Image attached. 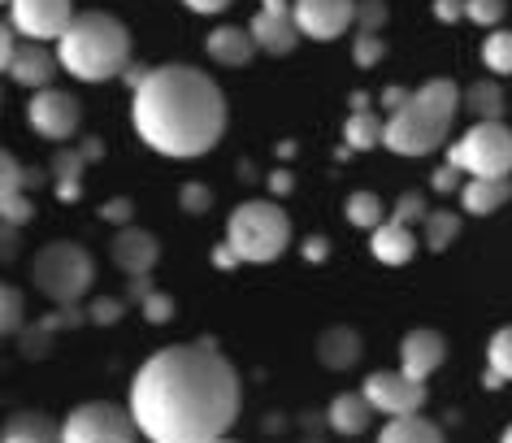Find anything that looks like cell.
Returning a JSON list of instances; mask_svg holds the SVG:
<instances>
[{
    "instance_id": "cell-23",
    "label": "cell",
    "mask_w": 512,
    "mask_h": 443,
    "mask_svg": "<svg viewBox=\"0 0 512 443\" xmlns=\"http://www.w3.org/2000/svg\"><path fill=\"white\" fill-rule=\"evenodd\" d=\"M378 443H447L443 430L426 422V417H395V422H387L378 430Z\"/></svg>"
},
{
    "instance_id": "cell-34",
    "label": "cell",
    "mask_w": 512,
    "mask_h": 443,
    "mask_svg": "<svg viewBox=\"0 0 512 443\" xmlns=\"http://www.w3.org/2000/svg\"><path fill=\"white\" fill-rule=\"evenodd\" d=\"M0 213H5V226H22V222H31V200L22 196V192H5L0 196Z\"/></svg>"
},
{
    "instance_id": "cell-36",
    "label": "cell",
    "mask_w": 512,
    "mask_h": 443,
    "mask_svg": "<svg viewBox=\"0 0 512 443\" xmlns=\"http://www.w3.org/2000/svg\"><path fill=\"white\" fill-rule=\"evenodd\" d=\"M209 187H200V183H187L183 187V209L187 213H204V209H209Z\"/></svg>"
},
{
    "instance_id": "cell-39",
    "label": "cell",
    "mask_w": 512,
    "mask_h": 443,
    "mask_svg": "<svg viewBox=\"0 0 512 443\" xmlns=\"http://www.w3.org/2000/svg\"><path fill=\"white\" fill-rule=\"evenodd\" d=\"M5 192H22V183H27V174H22V166H18V157L14 153H5Z\"/></svg>"
},
{
    "instance_id": "cell-11",
    "label": "cell",
    "mask_w": 512,
    "mask_h": 443,
    "mask_svg": "<svg viewBox=\"0 0 512 443\" xmlns=\"http://www.w3.org/2000/svg\"><path fill=\"white\" fill-rule=\"evenodd\" d=\"M27 122H31L35 135L53 139V144H70L74 131H79V122H83V105H79V96L44 87V92H35L27 100Z\"/></svg>"
},
{
    "instance_id": "cell-9",
    "label": "cell",
    "mask_w": 512,
    "mask_h": 443,
    "mask_svg": "<svg viewBox=\"0 0 512 443\" xmlns=\"http://www.w3.org/2000/svg\"><path fill=\"white\" fill-rule=\"evenodd\" d=\"M74 18V0H9V27L31 44L61 40Z\"/></svg>"
},
{
    "instance_id": "cell-35",
    "label": "cell",
    "mask_w": 512,
    "mask_h": 443,
    "mask_svg": "<svg viewBox=\"0 0 512 443\" xmlns=\"http://www.w3.org/2000/svg\"><path fill=\"white\" fill-rule=\"evenodd\" d=\"M144 318L148 322H170L174 318V300L170 296H144Z\"/></svg>"
},
{
    "instance_id": "cell-42",
    "label": "cell",
    "mask_w": 512,
    "mask_h": 443,
    "mask_svg": "<svg viewBox=\"0 0 512 443\" xmlns=\"http://www.w3.org/2000/svg\"><path fill=\"white\" fill-rule=\"evenodd\" d=\"M183 5L191 14H222V9H230V0H183Z\"/></svg>"
},
{
    "instance_id": "cell-31",
    "label": "cell",
    "mask_w": 512,
    "mask_h": 443,
    "mask_svg": "<svg viewBox=\"0 0 512 443\" xmlns=\"http://www.w3.org/2000/svg\"><path fill=\"white\" fill-rule=\"evenodd\" d=\"M387 18H391L387 0H356V31L378 35L382 27H387Z\"/></svg>"
},
{
    "instance_id": "cell-25",
    "label": "cell",
    "mask_w": 512,
    "mask_h": 443,
    "mask_svg": "<svg viewBox=\"0 0 512 443\" xmlns=\"http://www.w3.org/2000/svg\"><path fill=\"white\" fill-rule=\"evenodd\" d=\"M317 357H322L330 370H348V365L361 357V348H356V335L352 331H326L322 344H317Z\"/></svg>"
},
{
    "instance_id": "cell-48",
    "label": "cell",
    "mask_w": 512,
    "mask_h": 443,
    "mask_svg": "<svg viewBox=\"0 0 512 443\" xmlns=\"http://www.w3.org/2000/svg\"><path fill=\"white\" fill-rule=\"evenodd\" d=\"M369 109V92H352V113H365Z\"/></svg>"
},
{
    "instance_id": "cell-19",
    "label": "cell",
    "mask_w": 512,
    "mask_h": 443,
    "mask_svg": "<svg viewBox=\"0 0 512 443\" xmlns=\"http://www.w3.org/2000/svg\"><path fill=\"white\" fill-rule=\"evenodd\" d=\"M369 417H374V404L365 400V391H339L326 409V422L335 435H365Z\"/></svg>"
},
{
    "instance_id": "cell-13",
    "label": "cell",
    "mask_w": 512,
    "mask_h": 443,
    "mask_svg": "<svg viewBox=\"0 0 512 443\" xmlns=\"http://www.w3.org/2000/svg\"><path fill=\"white\" fill-rule=\"evenodd\" d=\"M248 31H252L256 48L270 57H287L291 48L300 44V27H296V14H291V9H256Z\"/></svg>"
},
{
    "instance_id": "cell-38",
    "label": "cell",
    "mask_w": 512,
    "mask_h": 443,
    "mask_svg": "<svg viewBox=\"0 0 512 443\" xmlns=\"http://www.w3.org/2000/svg\"><path fill=\"white\" fill-rule=\"evenodd\" d=\"M430 14L439 22H460V18H465V0H434Z\"/></svg>"
},
{
    "instance_id": "cell-30",
    "label": "cell",
    "mask_w": 512,
    "mask_h": 443,
    "mask_svg": "<svg viewBox=\"0 0 512 443\" xmlns=\"http://www.w3.org/2000/svg\"><path fill=\"white\" fill-rule=\"evenodd\" d=\"M382 57H387V44H382V35L352 31V61H356V66H361V70H374Z\"/></svg>"
},
{
    "instance_id": "cell-37",
    "label": "cell",
    "mask_w": 512,
    "mask_h": 443,
    "mask_svg": "<svg viewBox=\"0 0 512 443\" xmlns=\"http://www.w3.org/2000/svg\"><path fill=\"white\" fill-rule=\"evenodd\" d=\"M18 318H22V296H18V287H5V331L9 335L18 331Z\"/></svg>"
},
{
    "instance_id": "cell-1",
    "label": "cell",
    "mask_w": 512,
    "mask_h": 443,
    "mask_svg": "<svg viewBox=\"0 0 512 443\" xmlns=\"http://www.w3.org/2000/svg\"><path fill=\"white\" fill-rule=\"evenodd\" d=\"M239 404L235 361L213 344H174L135 370L126 409L148 443H213L230 435Z\"/></svg>"
},
{
    "instance_id": "cell-45",
    "label": "cell",
    "mask_w": 512,
    "mask_h": 443,
    "mask_svg": "<svg viewBox=\"0 0 512 443\" xmlns=\"http://www.w3.org/2000/svg\"><path fill=\"white\" fill-rule=\"evenodd\" d=\"M304 257H309V261H326V239L313 235L309 244H304Z\"/></svg>"
},
{
    "instance_id": "cell-26",
    "label": "cell",
    "mask_w": 512,
    "mask_h": 443,
    "mask_svg": "<svg viewBox=\"0 0 512 443\" xmlns=\"http://www.w3.org/2000/svg\"><path fill=\"white\" fill-rule=\"evenodd\" d=\"M343 213H348V222L361 226V231H378V226L387 222V205L378 200V192H352Z\"/></svg>"
},
{
    "instance_id": "cell-46",
    "label": "cell",
    "mask_w": 512,
    "mask_h": 443,
    "mask_svg": "<svg viewBox=\"0 0 512 443\" xmlns=\"http://www.w3.org/2000/svg\"><path fill=\"white\" fill-rule=\"evenodd\" d=\"M213 261H217V265H222V270H230V265H239V252H235V248H230V244H222V248H217V252H213Z\"/></svg>"
},
{
    "instance_id": "cell-32",
    "label": "cell",
    "mask_w": 512,
    "mask_h": 443,
    "mask_svg": "<svg viewBox=\"0 0 512 443\" xmlns=\"http://www.w3.org/2000/svg\"><path fill=\"white\" fill-rule=\"evenodd\" d=\"M504 0H465V18L478 22V27H499L504 22Z\"/></svg>"
},
{
    "instance_id": "cell-20",
    "label": "cell",
    "mask_w": 512,
    "mask_h": 443,
    "mask_svg": "<svg viewBox=\"0 0 512 443\" xmlns=\"http://www.w3.org/2000/svg\"><path fill=\"white\" fill-rule=\"evenodd\" d=\"M0 443H61V426L40 409H22V413H9Z\"/></svg>"
},
{
    "instance_id": "cell-40",
    "label": "cell",
    "mask_w": 512,
    "mask_h": 443,
    "mask_svg": "<svg viewBox=\"0 0 512 443\" xmlns=\"http://www.w3.org/2000/svg\"><path fill=\"white\" fill-rule=\"evenodd\" d=\"M430 187H434V192H456V187H460V170H456V166L434 170V174H430Z\"/></svg>"
},
{
    "instance_id": "cell-51",
    "label": "cell",
    "mask_w": 512,
    "mask_h": 443,
    "mask_svg": "<svg viewBox=\"0 0 512 443\" xmlns=\"http://www.w3.org/2000/svg\"><path fill=\"white\" fill-rule=\"evenodd\" d=\"M5 5H9V0H5Z\"/></svg>"
},
{
    "instance_id": "cell-44",
    "label": "cell",
    "mask_w": 512,
    "mask_h": 443,
    "mask_svg": "<svg viewBox=\"0 0 512 443\" xmlns=\"http://www.w3.org/2000/svg\"><path fill=\"white\" fill-rule=\"evenodd\" d=\"M105 218H109V222H126V218H131V200H109V205H105Z\"/></svg>"
},
{
    "instance_id": "cell-2",
    "label": "cell",
    "mask_w": 512,
    "mask_h": 443,
    "mask_svg": "<svg viewBox=\"0 0 512 443\" xmlns=\"http://www.w3.org/2000/svg\"><path fill=\"white\" fill-rule=\"evenodd\" d=\"M135 135L161 157H204L226 135V100L209 74L196 66H157L148 83L131 92Z\"/></svg>"
},
{
    "instance_id": "cell-5",
    "label": "cell",
    "mask_w": 512,
    "mask_h": 443,
    "mask_svg": "<svg viewBox=\"0 0 512 443\" xmlns=\"http://www.w3.org/2000/svg\"><path fill=\"white\" fill-rule=\"evenodd\" d=\"M447 166L469 179H512V131L504 122H473L447 148Z\"/></svg>"
},
{
    "instance_id": "cell-17",
    "label": "cell",
    "mask_w": 512,
    "mask_h": 443,
    "mask_svg": "<svg viewBox=\"0 0 512 443\" xmlns=\"http://www.w3.org/2000/svg\"><path fill=\"white\" fill-rule=\"evenodd\" d=\"M157 252H161L157 239H152L148 231H139V226H122V231L113 235V261L135 278H144L152 265H157Z\"/></svg>"
},
{
    "instance_id": "cell-18",
    "label": "cell",
    "mask_w": 512,
    "mask_h": 443,
    "mask_svg": "<svg viewBox=\"0 0 512 443\" xmlns=\"http://www.w3.org/2000/svg\"><path fill=\"white\" fill-rule=\"evenodd\" d=\"M369 235H374V239H369V252H374L382 265H408V261H413V252H417L413 226L387 218L378 231H369Z\"/></svg>"
},
{
    "instance_id": "cell-43",
    "label": "cell",
    "mask_w": 512,
    "mask_h": 443,
    "mask_svg": "<svg viewBox=\"0 0 512 443\" xmlns=\"http://www.w3.org/2000/svg\"><path fill=\"white\" fill-rule=\"evenodd\" d=\"M92 318H96V322H118V300H96Z\"/></svg>"
},
{
    "instance_id": "cell-10",
    "label": "cell",
    "mask_w": 512,
    "mask_h": 443,
    "mask_svg": "<svg viewBox=\"0 0 512 443\" xmlns=\"http://www.w3.org/2000/svg\"><path fill=\"white\" fill-rule=\"evenodd\" d=\"M365 400L374 404V413H382L387 422L395 417H417L426 409V383H417V378H408L404 370H378L365 378Z\"/></svg>"
},
{
    "instance_id": "cell-41",
    "label": "cell",
    "mask_w": 512,
    "mask_h": 443,
    "mask_svg": "<svg viewBox=\"0 0 512 443\" xmlns=\"http://www.w3.org/2000/svg\"><path fill=\"white\" fill-rule=\"evenodd\" d=\"M408 100H413V92H404V87H387V92H382V109L395 113V109H404Z\"/></svg>"
},
{
    "instance_id": "cell-6",
    "label": "cell",
    "mask_w": 512,
    "mask_h": 443,
    "mask_svg": "<svg viewBox=\"0 0 512 443\" xmlns=\"http://www.w3.org/2000/svg\"><path fill=\"white\" fill-rule=\"evenodd\" d=\"M35 287L44 291L53 305H74L87 287H92V257L79 244H48L35 252Z\"/></svg>"
},
{
    "instance_id": "cell-29",
    "label": "cell",
    "mask_w": 512,
    "mask_h": 443,
    "mask_svg": "<svg viewBox=\"0 0 512 443\" xmlns=\"http://www.w3.org/2000/svg\"><path fill=\"white\" fill-rule=\"evenodd\" d=\"M456 235H460V218H456V213H447V209H439V213H430V218H426V235H421V239H426V248L443 252Z\"/></svg>"
},
{
    "instance_id": "cell-15",
    "label": "cell",
    "mask_w": 512,
    "mask_h": 443,
    "mask_svg": "<svg viewBox=\"0 0 512 443\" xmlns=\"http://www.w3.org/2000/svg\"><path fill=\"white\" fill-rule=\"evenodd\" d=\"M57 66H61L57 53H48L44 44H31V40H27V44L18 48V57L5 66V74H9V79H14L18 87H31V92H44V87L53 83Z\"/></svg>"
},
{
    "instance_id": "cell-47",
    "label": "cell",
    "mask_w": 512,
    "mask_h": 443,
    "mask_svg": "<svg viewBox=\"0 0 512 443\" xmlns=\"http://www.w3.org/2000/svg\"><path fill=\"white\" fill-rule=\"evenodd\" d=\"M270 187H274L278 196H283V192H291V174H274V179H270Z\"/></svg>"
},
{
    "instance_id": "cell-3",
    "label": "cell",
    "mask_w": 512,
    "mask_h": 443,
    "mask_svg": "<svg viewBox=\"0 0 512 443\" xmlns=\"http://www.w3.org/2000/svg\"><path fill=\"white\" fill-rule=\"evenodd\" d=\"M57 61L79 83L118 79L131 66V31H126L122 18L105 14V9H87L57 40Z\"/></svg>"
},
{
    "instance_id": "cell-16",
    "label": "cell",
    "mask_w": 512,
    "mask_h": 443,
    "mask_svg": "<svg viewBox=\"0 0 512 443\" xmlns=\"http://www.w3.org/2000/svg\"><path fill=\"white\" fill-rule=\"evenodd\" d=\"M204 53H209L213 66L243 70L261 48H256L248 27H217V31H209V40H204Z\"/></svg>"
},
{
    "instance_id": "cell-14",
    "label": "cell",
    "mask_w": 512,
    "mask_h": 443,
    "mask_svg": "<svg viewBox=\"0 0 512 443\" xmlns=\"http://www.w3.org/2000/svg\"><path fill=\"white\" fill-rule=\"evenodd\" d=\"M443 357H447V339L439 331H426V326H421V331H408L400 339V370L408 378H417V383H426V378L443 365Z\"/></svg>"
},
{
    "instance_id": "cell-21",
    "label": "cell",
    "mask_w": 512,
    "mask_h": 443,
    "mask_svg": "<svg viewBox=\"0 0 512 443\" xmlns=\"http://www.w3.org/2000/svg\"><path fill=\"white\" fill-rule=\"evenodd\" d=\"M508 196H512V179H469L460 187V205H465V213H478V218L508 205Z\"/></svg>"
},
{
    "instance_id": "cell-22",
    "label": "cell",
    "mask_w": 512,
    "mask_h": 443,
    "mask_svg": "<svg viewBox=\"0 0 512 443\" xmlns=\"http://www.w3.org/2000/svg\"><path fill=\"white\" fill-rule=\"evenodd\" d=\"M382 135H387V118H378L374 109L348 113V122H343V139H348V153H369V148H378V144H382Z\"/></svg>"
},
{
    "instance_id": "cell-4",
    "label": "cell",
    "mask_w": 512,
    "mask_h": 443,
    "mask_svg": "<svg viewBox=\"0 0 512 443\" xmlns=\"http://www.w3.org/2000/svg\"><path fill=\"white\" fill-rule=\"evenodd\" d=\"M226 244L239 252V261L265 265L278 261L291 244V218L274 200H243L226 218Z\"/></svg>"
},
{
    "instance_id": "cell-8",
    "label": "cell",
    "mask_w": 512,
    "mask_h": 443,
    "mask_svg": "<svg viewBox=\"0 0 512 443\" xmlns=\"http://www.w3.org/2000/svg\"><path fill=\"white\" fill-rule=\"evenodd\" d=\"M139 426L131 409L109 400H87L79 409L66 413L61 422V443H135Z\"/></svg>"
},
{
    "instance_id": "cell-28",
    "label": "cell",
    "mask_w": 512,
    "mask_h": 443,
    "mask_svg": "<svg viewBox=\"0 0 512 443\" xmlns=\"http://www.w3.org/2000/svg\"><path fill=\"white\" fill-rule=\"evenodd\" d=\"M486 365H491L504 383H512V326H499L491 335V344H486Z\"/></svg>"
},
{
    "instance_id": "cell-12",
    "label": "cell",
    "mask_w": 512,
    "mask_h": 443,
    "mask_svg": "<svg viewBox=\"0 0 512 443\" xmlns=\"http://www.w3.org/2000/svg\"><path fill=\"white\" fill-rule=\"evenodd\" d=\"M291 14H296V27L304 40H317V44H330L339 35L356 31V0H296Z\"/></svg>"
},
{
    "instance_id": "cell-33",
    "label": "cell",
    "mask_w": 512,
    "mask_h": 443,
    "mask_svg": "<svg viewBox=\"0 0 512 443\" xmlns=\"http://www.w3.org/2000/svg\"><path fill=\"white\" fill-rule=\"evenodd\" d=\"M391 218H395V222H404V226H413V222H426V218H430V209H426V200H421V192H404L400 200H395Z\"/></svg>"
},
{
    "instance_id": "cell-7",
    "label": "cell",
    "mask_w": 512,
    "mask_h": 443,
    "mask_svg": "<svg viewBox=\"0 0 512 443\" xmlns=\"http://www.w3.org/2000/svg\"><path fill=\"white\" fill-rule=\"evenodd\" d=\"M447 131H452V118L434 113L430 105H421L413 96L404 109L387 113V135H382V148H391L395 157H426L434 148H443Z\"/></svg>"
},
{
    "instance_id": "cell-49",
    "label": "cell",
    "mask_w": 512,
    "mask_h": 443,
    "mask_svg": "<svg viewBox=\"0 0 512 443\" xmlns=\"http://www.w3.org/2000/svg\"><path fill=\"white\" fill-rule=\"evenodd\" d=\"M499 443H512V426L504 430V435H499Z\"/></svg>"
},
{
    "instance_id": "cell-50",
    "label": "cell",
    "mask_w": 512,
    "mask_h": 443,
    "mask_svg": "<svg viewBox=\"0 0 512 443\" xmlns=\"http://www.w3.org/2000/svg\"><path fill=\"white\" fill-rule=\"evenodd\" d=\"M213 443H235V439H213Z\"/></svg>"
},
{
    "instance_id": "cell-27",
    "label": "cell",
    "mask_w": 512,
    "mask_h": 443,
    "mask_svg": "<svg viewBox=\"0 0 512 443\" xmlns=\"http://www.w3.org/2000/svg\"><path fill=\"white\" fill-rule=\"evenodd\" d=\"M482 66L491 74H512V31H491L482 44Z\"/></svg>"
},
{
    "instance_id": "cell-24",
    "label": "cell",
    "mask_w": 512,
    "mask_h": 443,
    "mask_svg": "<svg viewBox=\"0 0 512 443\" xmlns=\"http://www.w3.org/2000/svg\"><path fill=\"white\" fill-rule=\"evenodd\" d=\"M465 109H473V122H499V113H504V92H499V83H491V79L473 83L465 92Z\"/></svg>"
}]
</instances>
